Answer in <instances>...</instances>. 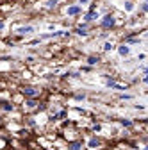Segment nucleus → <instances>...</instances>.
<instances>
[{
	"instance_id": "obj_1",
	"label": "nucleus",
	"mask_w": 148,
	"mask_h": 150,
	"mask_svg": "<svg viewBox=\"0 0 148 150\" xmlns=\"http://www.w3.org/2000/svg\"><path fill=\"white\" fill-rule=\"evenodd\" d=\"M22 95H23L25 98H38V97L41 95V89L34 88V86H25V88L22 89Z\"/></svg>"
},
{
	"instance_id": "obj_2",
	"label": "nucleus",
	"mask_w": 148,
	"mask_h": 150,
	"mask_svg": "<svg viewBox=\"0 0 148 150\" xmlns=\"http://www.w3.org/2000/svg\"><path fill=\"white\" fill-rule=\"evenodd\" d=\"M114 25H116V18L113 14H105V16L100 18V27L102 29H113Z\"/></svg>"
},
{
	"instance_id": "obj_3",
	"label": "nucleus",
	"mask_w": 148,
	"mask_h": 150,
	"mask_svg": "<svg viewBox=\"0 0 148 150\" xmlns=\"http://www.w3.org/2000/svg\"><path fill=\"white\" fill-rule=\"evenodd\" d=\"M66 14L68 16H79V14H82V6H68L66 7Z\"/></svg>"
},
{
	"instance_id": "obj_4",
	"label": "nucleus",
	"mask_w": 148,
	"mask_h": 150,
	"mask_svg": "<svg viewBox=\"0 0 148 150\" xmlns=\"http://www.w3.org/2000/svg\"><path fill=\"white\" fill-rule=\"evenodd\" d=\"M86 145H87V148H89V150H98L102 143H100V139H98V138H95V136H93V138H89V139H87V143H86Z\"/></svg>"
},
{
	"instance_id": "obj_5",
	"label": "nucleus",
	"mask_w": 148,
	"mask_h": 150,
	"mask_svg": "<svg viewBox=\"0 0 148 150\" xmlns=\"http://www.w3.org/2000/svg\"><path fill=\"white\" fill-rule=\"evenodd\" d=\"M97 18H100L98 11H97V13H95V11H89V13H86V14H84V23H89V22H95Z\"/></svg>"
},
{
	"instance_id": "obj_6",
	"label": "nucleus",
	"mask_w": 148,
	"mask_h": 150,
	"mask_svg": "<svg viewBox=\"0 0 148 150\" xmlns=\"http://www.w3.org/2000/svg\"><path fill=\"white\" fill-rule=\"evenodd\" d=\"M66 148H68V150H84V143H82L80 139H77V141H70Z\"/></svg>"
},
{
	"instance_id": "obj_7",
	"label": "nucleus",
	"mask_w": 148,
	"mask_h": 150,
	"mask_svg": "<svg viewBox=\"0 0 148 150\" xmlns=\"http://www.w3.org/2000/svg\"><path fill=\"white\" fill-rule=\"evenodd\" d=\"M107 88H109V89H118V91H125V89H127L125 84H118V82H114V81H107Z\"/></svg>"
},
{
	"instance_id": "obj_8",
	"label": "nucleus",
	"mask_w": 148,
	"mask_h": 150,
	"mask_svg": "<svg viewBox=\"0 0 148 150\" xmlns=\"http://www.w3.org/2000/svg\"><path fill=\"white\" fill-rule=\"evenodd\" d=\"M23 109H38V102H36V98H25L23 102Z\"/></svg>"
},
{
	"instance_id": "obj_9",
	"label": "nucleus",
	"mask_w": 148,
	"mask_h": 150,
	"mask_svg": "<svg viewBox=\"0 0 148 150\" xmlns=\"http://www.w3.org/2000/svg\"><path fill=\"white\" fill-rule=\"evenodd\" d=\"M118 54L121 55V57H127V55L130 54V48H128V45H125V43L120 45V47H118Z\"/></svg>"
},
{
	"instance_id": "obj_10",
	"label": "nucleus",
	"mask_w": 148,
	"mask_h": 150,
	"mask_svg": "<svg viewBox=\"0 0 148 150\" xmlns=\"http://www.w3.org/2000/svg\"><path fill=\"white\" fill-rule=\"evenodd\" d=\"M0 107H2L6 112H13V111H14V104H11V102H4V100H0Z\"/></svg>"
},
{
	"instance_id": "obj_11",
	"label": "nucleus",
	"mask_w": 148,
	"mask_h": 150,
	"mask_svg": "<svg viewBox=\"0 0 148 150\" xmlns=\"http://www.w3.org/2000/svg\"><path fill=\"white\" fill-rule=\"evenodd\" d=\"M32 30H34V29H32L30 25H23V27H18V29H16V32L20 34V36H25V34H29V32H32Z\"/></svg>"
},
{
	"instance_id": "obj_12",
	"label": "nucleus",
	"mask_w": 148,
	"mask_h": 150,
	"mask_svg": "<svg viewBox=\"0 0 148 150\" xmlns=\"http://www.w3.org/2000/svg\"><path fill=\"white\" fill-rule=\"evenodd\" d=\"M86 61H87V66H95V64L100 63V57H98V55H89Z\"/></svg>"
},
{
	"instance_id": "obj_13",
	"label": "nucleus",
	"mask_w": 148,
	"mask_h": 150,
	"mask_svg": "<svg viewBox=\"0 0 148 150\" xmlns=\"http://www.w3.org/2000/svg\"><path fill=\"white\" fill-rule=\"evenodd\" d=\"M73 32H75L77 36H80V38H87V30H86V27H77V29H73Z\"/></svg>"
},
{
	"instance_id": "obj_14",
	"label": "nucleus",
	"mask_w": 148,
	"mask_h": 150,
	"mask_svg": "<svg viewBox=\"0 0 148 150\" xmlns=\"http://www.w3.org/2000/svg\"><path fill=\"white\" fill-rule=\"evenodd\" d=\"M114 48H116V47H114L113 43H111V41H107V43H104V50H105V52H113Z\"/></svg>"
},
{
	"instance_id": "obj_15",
	"label": "nucleus",
	"mask_w": 148,
	"mask_h": 150,
	"mask_svg": "<svg viewBox=\"0 0 148 150\" xmlns=\"http://www.w3.org/2000/svg\"><path fill=\"white\" fill-rule=\"evenodd\" d=\"M57 2H59V0H47L45 4H47V7H48V9H54L55 6H57Z\"/></svg>"
},
{
	"instance_id": "obj_16",
	"label": "nucleus",
	"mask_w": 148,
	"mask_h": 150,
	"mask_svg": "<svg viewBox=\"0 0 148 150\" xmlns=\"http://www.w3.org/2000/svg\"><path fill=\"white\" fill-rule=\"evenodd\" d=\"M134 9V4L130 2V0H127V2H125V11H132Z\"/></svg>"
},
{
	"instance_id": "obj_17",
	"label": "nucleus",
	"mask_w": 148,
	"mask_h": 150,
	"mask_svg": "<svg viewBox=\"0 0 148 150\" xmlns=\"http://www.w3.org/2000/svg\"><path fill=\"white\" fill-rule=\"evenodd\" d=\"M120 123H121L123 127H132V122H130V120H125V118H123V120H120Z\"/></svg>"
},
{
	"instance_id": "obj_18",
	"label": "nucleus",
	"mask_w": 148,
	"mask_h": 150,
	"mask_svg": "<svg viewBox=\"0 0 148 150\" xmlns=\"http://www.w3.org/2000/svg\"><path fill=\"white\" fill-rule=\"evenodd\" d=\"M120 98H121V100H132V95H127V93H121V95H120Z\"/></svg>"
},
{
	"instance_id": "obj_19",
	"label": "nucleus",
	"mask_w": 148,
	"mask_h": 150,
	"mask_svg": "<svg viewBox=\"0 0 148 150\" xmlns=\"http://www.w3.org/2000/svg\"><path fill=\"white\" fill-rule=\"evenodd\" d=\"M100 130H102V125H93V132H100Z\"/></svg>"
},
{
	"instance_id": "obj_20",
	"label": "nucleus",
	"mask_w": 148,
	"mask_h": 150,
	"mask_svg": "<svg viewBox=\"0 0 148 150\" xmlns=\"http://www.w3.org/2000/svg\"><path fill=\"white\" fill-rule=\"evenodd\" d=\"M141 9H143V13H148V2H144V4L141 6Z\"/></svg>"
},
{
	"instance_id": "obj_21",
	"label": "nucleus",
	"mask_w": 148,
	"mask_h": 150,
	"mask_svg": "<svg viewBox=\"0 0 148 150\" xmlns=\"http://www.w3.org/2000/svg\"><path fill=\"white\" fill-rule=\"evenodd\" d=\"M84 98H86L84 93H82V95H75V100H84Z\"/></svg>"
},
{
	"instance_id": "obj_22",
	"label": "nucleus",
	"mask_w": 148,
	"mask_h": 150,
	"mask_svg": "<svg viewBox=\"0 0 148 150\" xmlns=\"http://www.w3.org/2000/svg\"><path fill=\"white\" fill-rule=\"evenodd\" d=\"M143 82H144V84H148V73H144V77H143Z\"/></svg>"
},
{
	"instance_id": "obj_23",
	"label": "nucleus",
	"mask_w": 148,
	"mask_h": 150,
	"mask_svg": "<svg viewBox=\"0 0 148 150\" xmlns=\"http://www.w3.org/2000/svg\"><path fill=\"white\" fill-rule=\"evenodd\" d=\"M89 0H79V6H82V4H87Z\"/></svg>"
},
{
	"instance_id": "obj_24",
	"label": "nucleus",
	"mask_w": 148,
	"mask_h": 150,
	"mask_svg": "<svg viewBox=\"0 0 148 150\" xmlns=\"http://www.w3.org/2000/svg\"><path fill=\"white\" fill-rule=\"evenodd\" d=\"M4 27H6V22H0V30H4Z\"/></svg>"
},
{
	"instance_id": "obj_25",
	"label": "nucleus",
	"mask_w": 148,
	"mask_h": 150,
	"mask_svg": "<svg viewBox=\"0 0 148 150\" xmlns=\"http://www.w3.org/2000/svg\"><path fill=\"white\" fill-rule=\"evenodd\" d=\"M4 122V116H2V112H0V123H2Z\"/></svg>"
},
{
	"instance_id": "obj_26",
	"label": "nucleus",
	"mask_w": 148,
	"mask_h": 150,
	"mask_svg": "<svg viewBox=\"0 0 148 150\" xmlns=\"http://www.w3.org/2000/svg\"><path fill=\"white\" fill-rule=\"evenodd\" d=\"M143 71H144V73H148V66H144V68H143Z\"/></svg>"
},
{
	"instance_id": "obj_27",
	"label": "nucleus",
	"mask_w": 148,
	"mask_h": 150,
	"mask_svg": "<svg viewBox=\"0 0 148 150\" xmlns=\"http://www.w3.org/2000/svg\"><path fill=\"white\" fill-rule=\"evenodd\" d=\"M143 150H148V145H146V146H144V148H143Z\"/></svg>"
},
{
	"instance_id": "obj_28",
	"label": "nucleus",
	"mask_w": 148,
	"mask_h": 150,
	"mask_svg": "<svg viewBox=\"0 0 148 150\" xmlns=\"http://www.w3.org/2000/svg\"><path fill=\"white\" fill-rule=\"evenodd\" d=\"M146 2H148V0H146Z\"/></svg>"
}]
</instances>
